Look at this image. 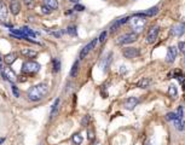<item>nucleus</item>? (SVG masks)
<instances>
[{
  "label": "nucleus",
  "instance_id": "bb28decb",
  "mask_svg": "<svg viewBox=\"0 0 185 145\" xmlns=\"http://www.w3.org/2000/svg\"><path fill=\"white\" fill-rule=\"evenodd\" d=\"M172 122L174 124V127H176L177 130H179V131L183 130V122H182V119H176V120H173Z\"/></svg>",
  "mask_w": 185,
  "mask_h": 145
},
{
  "label": "nucleus",
  "instance_id": "aec40b11",
  "mask_svg": "<svg viewBox=\"0 0 185 145\" xmlns=\"http://www.w3.org/2000/svg\"><path fill=\"white\" fill-rule=\"evenodd\" d=\"M16 59H17V54L13 53V52H12V53H7V54L4 57V62H5L6 64H8V65L12 64Z\"/></svg>",
  "mask_w": 185,
  "mask_h": 145
},
{
  "label": "nucleus",
  "instance_id": "6e6552de",
  "mask_svg": "<svg viewBox=\"0 0 185 145\" xmlns=\"http://www.w3.org/2000/svg\"><path fill=\"white\" fill-rule=\"evenodd\" d=\"M1 74H2V77L7 81H10V82L16 81V74L13 73V70H11V68H2Z\"/></svg>",
  "mask_w": 185,
  "mask_h": 145
},
{
  "label": "nucleus",
  "instance_id": "c03bdc74",
  "mask_svg": "<svg viewBox=\"0 0 185 145\" xmlns=\"http://www.w3.org/2000/svg\"><path fill=\"white\" fill-rule=\"evenodd\" d=\"M183 24H184V29H185V23H183Z\"/></svg>",
  "mask_w": 185,
  "mask_h": 145
},
{
  "label": "nucleus",
  "instance_id": "f03ea898",
  "mask_svg": "<svg viewBox=\"0 0 185 145\" xmlns=\"http://www.w3.org/2000/svg\"><path fill=\"white\" fill-rule=\"evenodd\" d=\"M130 24L132 27V29L134 30V33H140L143 31V29L145 28L146 25V19L145 17L143 16H138V15H134L132 18H130Z\"/></svg>",
  "mask_w": 185,
  "mask_h": 145
},
{
  "label": "nucleus",
  "instance_id": "a878e982",
  "mask_svg": "<svg viewBox=\"0 0 185 145\" xmlns=\"http://www.w3.org/2000/svg\"><path fill=\"white\" fill-rule=\"evenodd\" d=\"M52 64H53V70H55L56 73L59 71V69H61V62H59V59L53 58V59H52Z\"/></svg>",
  "mask_w": 185,
  "mask_h": 145
},
{
  "label": "nucleus",
  "instance_id": "79ce46f5",
  "mask_svg": "<svg viewBox=\"0 0 185 145\" xmlns=\"http://www.w3.org/2000/svg\"><path fill=\"white\" fill-rule=\"evenodd\" d=\"M183 130H184V131H185V121H184V122H183Z\"/></svg>",
  "mask_w": 185,
  "mask_h": 145
},
{
  "label": "nucleus",
  "instance_id": "a18cd8bd",
  "mask_svg": "<svg viewBox=\"0 0 185 145\" xmlns=\"http://www.w3.org/2000/svg\"><path fill=\"white\" fill-rule=\"evenodd\" d=\"M72 1H74V0H72Z\"/></svg>",
  "mask_w": 185,
  "mask_h": 145
},
{
  "label": "nucleus",
  "instance_id": "423d86ee",
  "mask_svg": "<svg viewBox=\"0 0 185 145\" xmlns=\"http://www.w3.org/2000/svg\"><path fill=\"white\" fill-rule=\"evenodd\" d=\"M122 53H123V56H125L126 58H128V59L137 58V57L140 54L139 50H138V48H136V47H126V48H123Z\"/></svg>",
  "mask_w": 185,
  "mask_h": 145
},
{
  "label": "nucleus",
  "instance_id": "f8f14e48",
  "mask_svg": "<svg viewBox=\"0 0 185 145\" xmlns=\"http://www.w3.org/2000/svg\"><path fill=\"white\" fill-rule=\"evenodd\" d=\"M157 13H159V6H154V7H151V8H148V10H145V11H143V12H138V13H136V15L143 16V17H153V16H155V15H157Z\"/></svg>",
  "mask_w": 185,
  "mask_h": 145
},
{
  "label": "nucleus",
  "instance_id": "37998d69",
  "mask_svg": "<svg viewBox=\"0 0 185 145\" xmlns=\"http://www.w3.org/2000/svg\"><path fill=\"white\" fill-rule=\"evenodd\" d=\"M183 86H184V88H185V80L183 81Z\"/></svg>",
  "mask_w": 185,
  "mask_h": 145
},
{
  "label": "nucleus",
  "instance_id": "9b49d317",
  "mask_svg": "<svg viewBox=\"0 0 185 145\" xmlns=\"http://www.w3.org/2000/svg\"><path fill=\"white\" fill-rule=\"evenodd\" d=\"M138 103H139V99H138V98H136V97H130V98H127V99L125 101L123 107H125L127 110H133V109L137 107Z\"/></svg>",
  "mask_w": 185,
  "mask_h": 145
},
{
  "label": "nucleus",
  "instance_id": "5701e85b",
  "mask_svg": "<svg viewBox=\"0 0 185 145\" xmlns=\"http://www.w3.org/2000/svg\"><path fill=\"white\" fill-rule=\"evenodd\" d=\"M78 71H79V61L74 62V64L72 67V70H70V77H75Z\"/></svg>",
  "mask_w": 185,
  "mask_h": 145
},
{
  "label": "nucleus",
  "instance_id": "f704fd0d",
  "mask_svg": "<svg viewBox=\"0 0 185 145\" xmlns=\"http://www.w3.org/2000/svg\"><path fill=\"white\" fill-rule=\"evenodd\" d=\"M178 47H179V50H180V52H183L185 54V41H182V42H179V45H178Z\"/></svg>",
  "mask_w": 185,
  "mask_h": 145
},
{
  "label": "nucleus",
  "instance_id": "4468645a",
  "mask_svg": "<svg viewBox=\"0 0 185 145\" xmlns=\"http://www.w3.org/2000/svg\"><path fill=\"white\" fill-rule=\"evenodd\" d=\"M127 21H130V17H122V18H120V19H117V21H115L113 24H111V27H110V30L111 31H115L120 25H122V24H125Z\"/></svg>",
  "mask_w": 185,
  "mask_h": 145
},
{
  "label": "nucleus",
  "instance_id": "c85d7f7f",
  "mask_svg": "<svg viewBox=\"0 0 185 145\" xmlns=\"http://www.w3.org/2000/svg\"><path fill=\"white\" fill-rule=\"evenodd\" d=\"M11 90H12V93H13V96H15L16 98H18V97H19V91H18V87H17L16 85H12Z\"/></svg>",
  "mask_w": 185,
  "mask_h": 145
},
{
  "label": "nucleus",
  "instance_id": "9d476101",
  "mask_svg": "<svg viewBox=\"0 0 185 145\" xmlns=\"http://www.w3.org/2000/svg\"><path fill=\"white\" fill-rule=\"evenodd\" d=\"M184 33H185V29H184V24H183V23L176 24V25H173L172 29H171V35H172V36H176V38L182 36Z\"/></svg>",
  "mask_w": 185,
  "mask_h": 145
},
{
  "label": "nucleus",
  "instance_id": "f257e3e1",
  "mask_svg": "<svg viewBox=\"0 0 185 145\" xmlns=\"http://www.w3.org/2000/svg\"><path fill=\"white\" fill-rule=\"evenodd\" d=\"M47 92H49V85L46 82H41V84H38L34 87H32L28 91L27 97L30 102H39L45 98Z\"/></svg>",
  "mask_w": 185,
  "mask_h": 145
},
{
  "label": "nucleus",
  "instance_id": "7ed1b4c3",
  "mask_svg": "<svg viewBox=\"0 0 185 145\" xmlns=\"http://www.w3.org/2000/svg\"><path fill=\"white\" fill-rule=\"evenodd\" d=\"M137 39H138V34L133 31V33H127V34L119 36L116 42H117V45H127V44H132V42L137 41Z\"/></svg>",
  "mask_w": 185,
  "mask_h": 145
},
{
  "label": "nucleus",
  "instance_id": "1a4fd4ad",
  "mask_svg": "<svg viewBox=\"0 0 185 145\" xmlns=\"http://www.w3.org/2000/svg\"><path fill=\"white\" fill-rule=\"evenodd\" d=\"M177 47L176 46H170L168 50H167V54H166V62L167 63H173L177 58Z\"/></svg>",
  "mask_w": 185,
  "mask_h": 145
},
{
  "label": "nucleus",
  "instance_id": "2eb2a0df",
  "mask_svg": "<svg viewBox=\"0 0 185 145\" xmlns=\"http://www.w3.org/2000/svg\"><path fill=\"white\" fill-rule=\"evenodd\" d=\"M10 11L13 15H18L19 13V11H21V4H19L18 0H12L11 1V4H10Z\"/></svg>",
  "mask_w": 185,
  "mask_h": 145
},
{
  "label": "nucleus",
  "instance_id": "6ab92c4d",
  "mask_svg": "<svg viewBox=\"0 0 185 145\" xmlns=\"http://www.w3.org/2000/svg\"><path fill=\"white\" fill-rule=\"evenodd\" d=\"M150 84H151V80H150L149 77H143L142 80L138 81L137 86H138L139 88H148V87L150 86Z\"/></svg>",
  "mask_w": 185,
  "mask_h": 145
},
{
  "label": "nucleus",
  "instance_id": "f3484780",
  "mask_svg": "<svg viewBox=\"0 0 185 145\" xmlns=\"http://www.w3.org/2000/svg\"><path fill=\"white\" fill-rule=\"evenodd\" d=\"M21 54L24 56V57H27V58H35L36 54H38V52L34 51V50H32V48H27L25 47V48H23L21 51Z\"/></svg>",
  "mask_w": 185,
  "mask_h": 145
},
{
  "label": "nucleus",
  "instance_id": "72a5a7b5",
  "mask_svg": "<svg viewBox=\"0 0 185 145\" xmlns=\"http://www.w3.org/2000/svg\"><path fill=\"white\" fill-rule=\"evenodd\" d=\"M105 38H106V31H103V33L99 35L98 40H99L100 42H104V41H105Z\"/></svg>",
  "mask_w": 185,
  "mask_h": 145
},
{
  "label": "nucleus",
  "instance_id": "473e14b6",
  "mask_svg": "<svg viewBox=\"0 0 185 145\" xmlns=\"http://www.w3.org/2000/svg\"><path fill=\"white\" fill-rule=\"evenodd\" d=\"M68 33L70 35H76V28L75 27H68Z\"/></svg>",
  "mask_w": 185,
  "mask_h": 145
},
{
  "label": "nucleus",
  "instance_id": "4be33fe9",
  "mask_svg": "<svg viewBox=\"0 0 185 145\" xmlns=\"http://www.w3.org/2000/svg\"><path fill=\"white\" fill-rule=\"evenodd\" d=\"M21 30L24 33V35H25L27 38H34V36H35V33H34L30 28H28V27H23V28H21Z\"/></svg>",
  "mask_w": 185,
  "mask_h": 145
},
{
  "label": "nucleus",
  "instance_id": "dca6fc26",
  "mask_svg": "<svg viewBox=\"0 0 185 145\" xmlns=\"http://www.w3.org/2000/svg\"><path fill=\"white\" fill-rule=\"evenodd\" d=\"M7 15H8L7 6L5 5L4 1L0 0V21H5V19L7 18Z\"/></svg>",
  "mask_w": 185,
  "mask_h": 145
},
{
  "label": "nucleus",
  "instance_id": "2f4dec72",
  "mask_svg": "<svg viewBox=\"0 0 185 145\" xmlns=\"http://www.w3.org/2000/svg\"><path fill=\"white\" fill-rule=\"evenodd\" d=\"M51 11H52V10H51V8H49V7H47V6H45V5L41 7V12H42V13H45V15H49Z\"/></svg>",
  "mask_w": 185,
  "mask_h": 145
},
{
  "label": "nucleus",
  "instance_id": "20e7f679",
  "mask_svg": "<svg viewBox=\"0 0 185 145\" xmlns=\"http://www.w3.org/2000/svg\"><path fill=\"white\" fill-rule=\"evenodd\" d=\"M40 64L38 62H34V61H28L23 64L22 67V71L25 73V74H35L40 70Z\"/></svg>",
  "mask_w": 185,
  "mask_h": 145
},
{
  "label": "nucleus",
  "instance_id": "e433bc0d",
  "mask_svg": "<svg viewBox=\"0 0 185 145\" xmlns=\"http://www.w3.org/2000/svg\"><path fill=\"white\" fill-rule=\"evenodd\" d=\"M74 10H76V11H84V10H85V7H84L82 5H75Z\"/></svg>",
  "mask_w": 185,
  "mask_h": 145
},
{
  "label": "nucleus",
  "instance_id": "ea45409f",
  "mask_svg": "<svg viewBox=\"0 0 185 145\" xmlns=\"http://www.w3.org/2000/svg\"><path fill=\"white\" fill-rule=\"evenodd\" d=\"M4 142H5V138H0V145L2 144Z\"/></svg>",
  "mask_w": 185,
  "mask_h": 145
},
{
  "label": "nucleus",
  "instance_id": "ddd939ff",
  "mask_svg": "<svg viewBox=\"0 0 185 145\" xmlns=\"http://www.w3.org/2000/svg\"><path fill=\"white\" fill-rule=\"evenodd\" d=\"M59 105H61V99L57 98V99L53 102L52 108H51V111H50V117H51V119L56 117V115L58 114V111H59Z\"/></svg>",
  "mask_w": 185,
  "mask_h": 145
},
{
  "label": "nucleus",
  "instance_id": "58836bf2",
  "mask_svg": "<svg viewBox=\"0 0 185 145\" xmlns=\"http://www.w3.org/2000/svg\"><path fill=\"white\" fill-rule=\"evenodd\" d=\"M146 145H155V139H154V138H150Z\"/></svg>",
  "mask_w": 185,
  "mask_h": 145
},
{
  "label": "nucleus",
  "instance_id": "c756f323",
  "mask_svg": "<svg viewBox=\"0 0 185 145\" xmlns=\"http://www.w3.org/2000/svg\"><path fill=\"white\" fill-rule=\"evenodd\" d=\"M176 114H177V116H178L179 119H182V117H183V115H184V110H183V107H179V108H178V111H177Z\"/></svg>",
  "mask_w": 185,
  "mask_h": 145
},
{
  "label": "nucleus",
  "instance_id": "a211bd4d",
  "mask_svg": "<svg viewBox=\"0 0 185 145\" xmlns=\"http://www.w3.org/2000/svg\"><path fill=\"white\" fill-rule=\"evenodd\" d=\"M111 57H113V53L110 52V53H108V54H106V57H104V58H103V62H102V68H103V70H104V71H106V69L109 68V64H110V62H111Z\"/></svg>",
  "mask_w": 185,
  "mask_h": 145
},
{
  "label": "nucleus",
  "instance_id": "c9c22d12",
  "mask_svg": "<svg viewBox=\"0 0 185 145\" xmlns=\"http://www.w3.org/2000/svg\"><path fill=\"white\" fill-rule=\"evenodd\" d=\"M87 138H89L90 140H93V139H94V133H93L92 130H89V131H87Z\"/></svg>",
  "mask_w": 185,
  "mask_h": 145
},
{
  "label": "nucleus",
  "instance_id": "39448f33",
  "mask_svg": "<svg viewBox=\"0 0 185 145\" xmlns=\"http://www.w3.org/2000/svg\"><path fill=\"white\" fill-rule=\"evenodd\" d=\"M97 41H98V39H93L92 41H90L86 46H84V48L80 51V56H79V58L80 59H84L91 51H92V48H94V46H96V44H97Z\"/></svg>",
  "mask_w": 185,
  "mask_h": 145
},
{
  "label": "nucleus",
  "instance_id": "393cba45",
  "mask_svg": "<svg viewBox=\"0 0 185 145\" xmlns=\"http://www.w3.org/2000/svg\"><path fill=\"white\" fill-rule=\"evenodd\" d=\"M168 94H170L171 97H173V98H176V97H177L178 92H177V87H176L174 85H171V86L168 87Z\"/></svg>",
  "mask_w": 185,
  "mask_h": 145
},
{
  "label": "nucleus",
  "instance_id": "7c9ffc66",
  "mask_svg": "<svg viewBox=\"0 0 185 145\" xmlns=\"http://www.w3.org/2000/svg\"><path fill=\"white\" fill-rule=\"evenodd\" d=\"M23 2L27 7H33L34 6V0H23Z\"/></svg>",
  "mask_w": 185,
  "mask_h": 145
},
{
  "label": "nucleus",
  "instance_id": "a19ab883",
  "mask_svg": "<svg viewBox=\"0 0 185 145\" xmlns=\"http://www.w3.org/2000/svg\"><path fill=\"white\" fill-rule=\"evenodd\" d=\"M2 68H4V67H2V63H1V58H0V70H1Z\"/></svg>",
  "mask_w": 185,
  "mask_h": 145
},
{
  "label": "nucleus",
  "instance_id": "0eeeda50",
  "mask_svg": "<svg viewBox=\"0 0 185 145\" xmlns=\"http://www.w3.org/2000/svg\"><path fill=\"white\" fill-rule=\"evenodd\" d=\"M159 31H160V28L159 27H154L149 30L148 35H146V42L148 44H154L159 36Z\"/></svg>",
  "mask_w": 185,
  "mask_h": 145
},
{
  "label": "nucleus",
  "instance_id": "cd10ccee",
  "mask_svg": "<svg viewBox=\"0 0 185 145\" xmlns=\"http://www.w3.org/2000/svg\"><path fill=\"white\" fill-rule=\"evenodd\" d=\"M166 119H167V120H170V121H173V120L179 119V117L177 116V114H176V113H168V114L166 115Z\"/></svg>",
  "mask_w": 185,
  "mask_h": 145
},
{
  "label": "nucleus",
  "instance_id": "412c9836",
  "mask_svg": "<svg viewBox=\"0 0 185 145\" xmlns=\"http://www.w3.org/2000/svg\"><path fill=\"white\" fill-rule=\"evenodd\" d=\"M44 5L51 10H56L58 7V1L57 0H44Z\"/></svg>",
  "mask_w": 185,
  "mask_h": 145
},
{
  "label": "nucleus",
  "instance_id": "4c0bfd02",
  "mask_svg": "<svg viewBox=\"0 0 185 145\" xmlns=\"http://www.w3.org/2000/svg\"><path fill=\"white\" fill-rule=\"evenodd\" d=\"M89 121H90V115H86V116H85V119L82 120V125H84V126H86Z\"/></svg>",
  "mask_w": 185,
  "mask_h": 145
},
{
  "label": "nucleus",
  "instance_id": "b1692460",
  "mask_svg": "<svg viewBox=\"0 0 185 145\" xmlns=\"http://www.w3.org/2000/svg\"><path fill=\"white\" fill-rule=\"evenodd\" d=\"M82 140H84V138H82V136L80 133H75L73 136V143L75 145H80L82 143Z\"/></svg>",
  "mask_w": 185,
  "mask_h": 145
}]
</instances>
